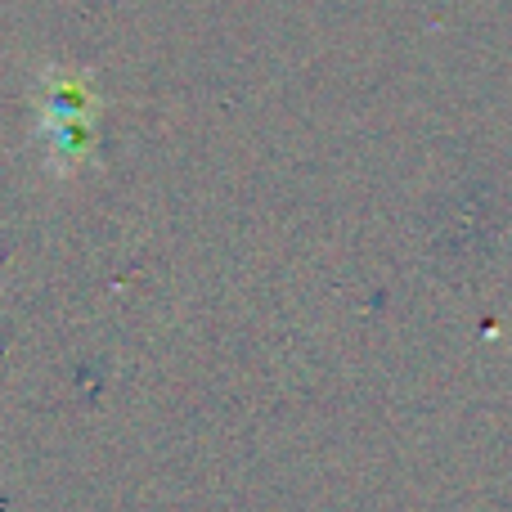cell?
I'll return each mask as SVG.
<instances>
[{"mask_svg":"<svg viewBox=\"0 0 512 512\" xmlns=\"http://www.w3.org/2000/svg\"><path fill=\"white\" fill-rule=\"evenodd\" d=\"M90 104L77 77L68 72H50L41 90V144L50 153V167L59 176L77 171V162L90 153Z\"/></svg>","mask_w":512,"mask_h":512,"instance_id":"cell-1","label":"cell"}]
</instances>
